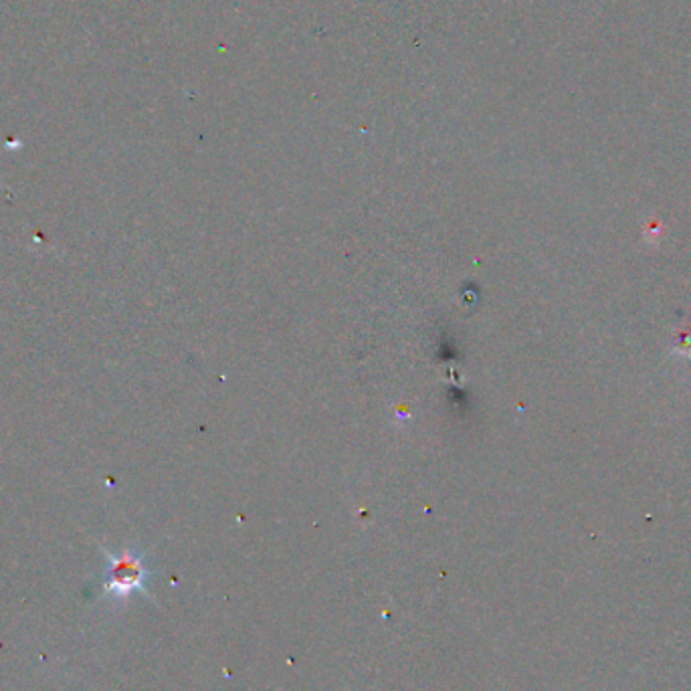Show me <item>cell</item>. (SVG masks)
<instances>
[{
	"mask_svg": "<svg viewBox=\"0 0 691 691\" xmlns=\"http://www.w3.org/2000/svg\"><path fill=\"white\" fill-rule=\"evenodd\" d=\"M108 565L104 572V591L108 595L128 596L146 591L148 570L142 556L132 550L120 554L106 553Z\"/></svg>",
	"mask_w": 691,
	"mask_h": 691,
	"instance_id": "cell-1",
	"label": "cell"
}]
</instances>
